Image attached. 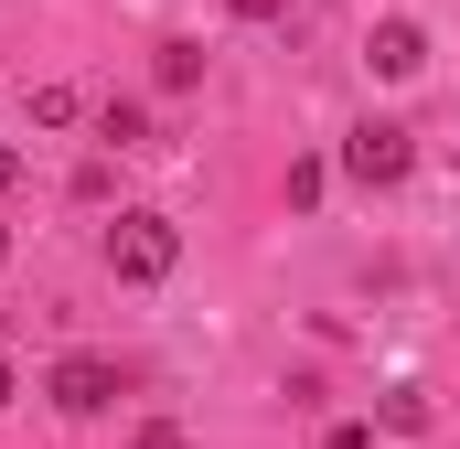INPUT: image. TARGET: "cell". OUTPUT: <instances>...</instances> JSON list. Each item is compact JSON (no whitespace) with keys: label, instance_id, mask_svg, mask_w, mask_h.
<instances>
[{"label":"cell","instance_id":"3","mask_svg":"<svg viewBox=\"0 0 460 449\" xmlns=\"http://www.w3.org/2000/svg\"><path fill=\"white\" fill-rule=\"evenodd\" d=\"M118 385H128V374H118L108 353H65V364L43 374V396H54L65 418H108V407H118Z\"/></svg>","mask_w":460,"mask_h":449},{"label":"cell","instance_id":"10","mask_svg":"<svg viewBox=\"0 0 460 449\" xmlns=\"http://www.w3.org/2000/svg\"><path fill=\"white\" fill-rule=\"evenodd\" d=\"M235 22H289V11H300V0H226Z\"/></svg>","mask_w":460,"mask_h":449},{"label":"cell","instance_id":"12","mask_svg":"<svg viewBox=\"0 0 460 449\" xmlns=\"http://www.w3.org/2000/svg\"><path fill=\"white\" fill-rule=\"evenodd\" d=\"M11 182H22V150H0V193H11Z\"/></svg>","mask_w":460,"mask_h":449},{"label":"cell","instance_id":"9","mask_svg":"<svg viewBox=\"0 0 460 449\" xmlns=\"http://www.w3.org/2000/svg\"><path fill=\"white\" fill-rule=\"evenodd\" d=\"M322 449H375V428H364V418H332V428H322Z\"/></svg>","mask_w":460,"mask_h":449},{"label":"cell","instance_id":"11","mask_svg":"<svg viewBox=\"0 0 460 449\" xmlns=\"http://www.w3.org/2000/svg\"><path fill=\"white\" fill-rule=\"evenodd\" d=\"M128 449H182V428H172V418H150V428H139Z\"/></svg>","mask_w":460,"mask_h":449},{"label":"cell","instance_id":"8","mask_svg":"<svg viewBox=\"0 0 460 449\" xmlns=\"http://www.w3.org/2000/svg\"><path fill=\"white\" fill-rule=\"evenodd\" d=\"M385 428H407V439H418V428H429V396H418V385H396V396H385Z\"/></svg>","mask_w":460,"mask_h":449},{"label":"cell","instance_id":"2","mask_svg":"<svg viewBox=\"0 0 460 449\" xmlns=\"http://www.w3.org/2000/svg\"><path fill=\"white\" fill-rule=\"evenodd\" d=\"M332 172H343L353 193H396V182L418 172V139H407L396 118H364V128L343 139V161H332Z\"/></svg>","mask_w":460,"mask_h":449},{"label":"cell","instance_id":"14","mask_svg":"<svg viewBox=\"0 0 460 449\" xmlns=\"http://www.w3.org/2000/svg\"><path fill=\"white\" fill-rule=\"evenodd\" d=\"M0 257H11V235H0Z\"/></svg>","mask_w":460,"mask_h":449},{"label":"cell","instance_id":"4","mask_svg":"<svg viewBox=\"0 0 460 449\" xmlns=\"http://www.w3.org/2000/svg\"><path fill=\"white\" fill-rule=\"evenodd\" d=\"M364 65H375V75H385V86H407V75H418V65H429V32H418V22H407V11H385V22H375V32H364Z\"/></svg>","mask_w":460,"mask_h":449},{"label":"cell","instance_id":"5","mask_svg":"<svg viewBox=\"0 0 460 449\" xmlns=\"http://www.w3.org/2000/svg\"><path fill=\"white\" fill-rule=\"evenodd\" d=\"M97 139H108V150H139V139H150V108H139V97H108V108H97Z\"/></svg>","mask_w":460,"mask_h":449},{"label":"cell","instance_id":"13","mask_svg":"<svg viewBox=\"0 0 460 449\" xmlns=\"http://www.w3.org/2000/svg\"><path fill=\"white\" fill-rule=\"evenodd\" d=\"M0 407H11V364H0Z\"/></svg>","mask_w":460,"mask_h":449},{"label":"cell","instance_id":"1","mask_svg":"<svg viewBox=\"0 0 460 449\" xmlns=\"http://www.w3.org/2000/svg\"><path fill=\"white\" fill-rule=\"evenodd\" d=\"M172 268H182V224H172V215L139 204V215L108 224V278H118V289H161Z\"/></svg>","mask_w":460,"mask_h":449},{"label":"cell","instance_id":"6","mask_svg":"<svg viewBox=\"0 0 460 449\" xmlns=\"http://www.w3.org/2000/svg\"><path fill=\"white\" fill-rule=\"evenodd\" d=\"M150 75H161V97H193V86H204V43H161Z\"/></svg>","mask_w":460,"mask_h":449},{"label":"cell","instance_id":"7","mask_svg":"<svg viewBox=\"0 0 460 449\" xmlns=\"http://www.w3.org/2000/svg\"><path fill=\"white\" fill-rule=\"evenodd\" d=\"M322 193H332V161H289V215H311Z\"/></svg>","mask_w":460,"mask_h":449}]
</instances>
